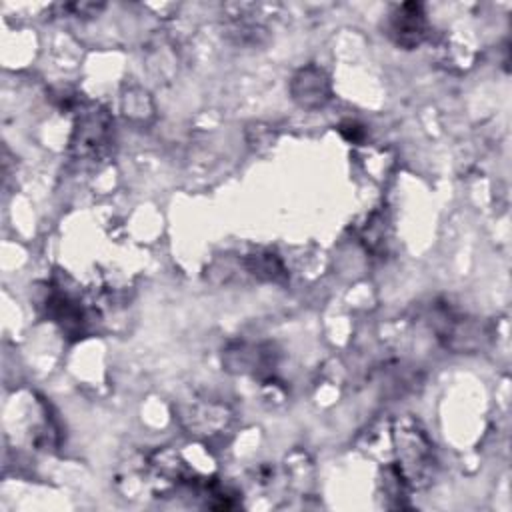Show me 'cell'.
Returning <instances> with one entry per match:
<instances>
[{
  "mask_svg": "<svg viewBox=\"0 0 512 512\" xmlns=\"http://www.w3.org/2000/svg\"><path fill=\"white\" fill-rule=\"evenodd\" d=\"M398 442L402 448H398V454H402L400 460V472L406 478V482L418 484L424 480L432 468V450L422 430H406L396 432Z\"/></svg>",
  "mask_w": 512,
  "mask_h": 512,
  "instance_id": "1",
  "label": "cell"
},
{
  "mask_svg": "<svg viewBox=\"0 0 512 512\" xmlns=\"http://www.w3.org/2000/svg\"><path fill=\"white\" fill-rule=\"evenodd\" d=\"M388 34L396 44L404 48H414L422 42L426 34V20L422 6L416 2H406L396 6L388 18Z\"/></svg>",
  "mask_w": 512,
  "mask_h": 512,
  "instance_id": "2",
  "label": "cell"
}]
</instances>
